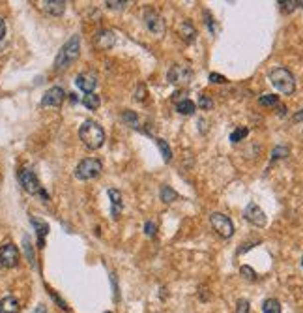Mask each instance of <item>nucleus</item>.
<instances>
[{
    "label": "nucleus",
    "instance_id": "aec40b11",
    "mask_svg": "<svg viewBox=\"0 0 303 313\" xmlns=\"http://www.w3.org/2000/svg\"><path fill=\"white\" fill-rule=\"evenodd\" d=\"M32 223L38 227V236H39V248H43V244H45V235L47 231H49V225L43 223V221H39V219L32 218Z\"/></svg>",
    "mask_w": 303,
    "mask_h": 313
},
{
    "label": "nucleus",
    "instance_id": "c9c22d12",
    "mask_svg": "<svg viewBox=\"0 0 303 313\" xmlns=\"http://www.w3.org/2000/svg\"><path fill=\"white\" fill-rule=\"evenodd\" d=\"M49 293H51V297L55 298L56 302H58V304H60V308H62V310H66V312H68V310H70V308H68V304H66V302H64L62 298H60V297H58V295H56L55 291H49Z\"/></svg>",
    "mask_w": 303,
    "mask_h": 313
},
{
    "label": "nucleus",
    "instance_id": "37998d69",
    "mask_svg": "<svg viewBox=\"0 0 303 313\" xmlns=\"http://www.w3.org/2000/svg\"><path fill=\"white\" fill-rule=\"evenodd\" d=\"M105 313H110V312H105Z\"/></svg>",
    "mask_w": 303,
    "mask_h": 313
},
{
    "label": "nucleus",
    "instance_id": "a19ab883",
    "mask_svg": "<svg viewBox=\"0 0 303 313\" xmlns=\"http://www.w3.org/2000/svg\"><path fill=\"white\" fill-rule=\"evenodd\" d=\"M298 6H300V8H303V0H298Z\"/></svg>",
    "mask_w": 303,
    "mask_h": 313
},
{
    "label": "nucleus",
    "instance_id": "6e6552de",
    "mask_svg": "<svg viewBox=\"0 0 303 313\" xmlns=\"http://www.w3.org/2000/svg\"><path fill=\"white\" fill-rule=\"evenodd\" d=\"M144 24H146V28L154 36H157V38H161L165 34V21L163 17L159 15V13H156V11H152V9H146L144 11Z\"/></svg>",
    "mask_w": 303,
    "mask_h": 313
},
{
    "label": "nucleus",
    "instance_id": "72a5a7b5",
    "mask_svg": "<svg viewBox=\"0 0 303 313\" xmlns=\"http://www.w3.org/2000/svg\"><path fill=\"white\" fill-rule=\"evenodd\" d=\"M210 81L211 83H217V85H225L228 79L225 75H219V73H210Z\"/></svg>",
    "mask_w": 303,
    "mask_h": 313
},
{
    "label": "nucleus",
    "instance_id": "58836bf2",
    "mask_svg": "<svg viewBox=\"0 0 303 313\" xmlns=\"http://www.w3.org/2000/svg\"><path fill=\"white\" fill-rule=\"evenodd\" d=\"M300 120H303V109L302 113H296L294 115V122H300Z\"/></svg>",
    "mask_w": 303,
    "mask_h": 313
},
{
    "label": "nucleus",
    "instance_id": "7ed1b4c3",
    "mask_svg": "<svg viewBox=\"0 0 303 313\" xmlns=\"http://www.w3.org/2000/svg\"><path fill=\"white\" fill-rule=\"evenodd\" d=\"M270 81H272V85L279 90L281 94H285V96L294 94V90H296L294 75H292L287 68H275V70L270 71Z\"/></svg>",
    "mask_w": 303,
    "mask_h": 313
},
{
    "label": "nucleus",
    "instance_id": "9d476101",
    "mask_svg": "<svg viewBox=\"0 0 303 313\" xmlns=\"http://www.w3.org/2000/svg\"><path fill=\"white\" fill-rule=\"evenodd\" d=\"M243 216H245V219H247L249 223H253V225H257V227H264L266 221H268L264 210L255 203L247 204V208H245V212H243Z\"/></svg>",
    "mask_w": 303,
    "mask_h": 313
},
{
    "label": "nucleus",
    "instance_id": "6ab92c4d",
    "mask_svg": "<svg viewBox=\"0 0 303 313\" xmlns=\"http://www.w3.org/2000/svg\"><path fill=\"white\" fill-rule=\"evenodd\" d=\"M262 313H281V302L277 298H268L262 304Z\"/></svg>",
    "mask_w": 303,
    "mask_h": 313
},
{
    "label": "nucleus",
    "instance_id": "bb28decb",
    "mask_svg": "<svg viewBox=\"0 0 303 313\" xmlns=\"http://www.w3.org/2000/svg\"><path fill=\"white\" fill-rule=\"evenodd\" d=\"M240 272H241V276L245 278V280H251V282H255L257 280V272L251 268V266H247V265H243L240 268Z\"/></svg>",
    "mask_w": 303,
    "mask_h": 313
},
{
    "label": "nucleus",
    "instance_id": "0eeeda50",
    "mask_svg": "<svg viewBox=\"0 0 303 313\" xmlns=\"http://www.w3.org/2000/svg\"><path fill=\"white\" fill-rule=\"evenodd\" d=\"M167 79H169V83H172L174 86H186L191 83V79H193V71L189 66H184V64H176V66H172L169 73H167Z\"/></svg>",
    "mask_w": 303,
    "mask_h": 313
},
{
    "label": "nucleus",
    "instance_id": "20e7f679",
    "mask_svg": "<svg viewBox=\"0 0 303 313\" xmlns=\"http://www.w3.org/2000/svg\"><path fill=\"white\" fill-rule=\"evenodd\" d=\"M101 171H103V165H101L100 159L86 157V159H83V161L77 165L75 176H77L79 180H92L96 176H100Z\"/></svg>",
    "mask_w": 303,
    "mask_h": 313
},
{
    "label": "nucleus",
    "instance_id": "4468645a",
    "mask_svg": "<svg viewBox=\"0 0 303 313\" xmlns=\"http://www.w3.org/2000/svg\"><path fill=\"white\" fill-rule=\"evenodd\" d=\"M41 9L49 15H62L66 11V2L64 0H45L41 2Z\"/></svg>",
    "mask_w": 303,
    "mask_h": 313
},
{
    "label": "nucleus",
    "instance_id": "f03ea898",
    "mask_svg": "<svg viewBox=\"0 0 303 313\" xmlns=\"http://www.w3.org/2000/svg\"><path fill=\"white\" fill-rule=\"evenodd\" d=\"M79 53H81V38H79V36H73V38H70V41H66L64 47L58 51V55H56L55 58V70L62 71L66 70V68H70L71 64L79 58Z\"/></svg>",
    "mask_w": 303,
    "mask_h": 313
},
{
    "label": "nucleus",
    "instance_id": "f8f14e48",
    "mask_svg": "<svg viewBox=\"0 0 303 313\" xmlns=\"http://www.w3.org/2000/svg\"><path fill=\"white\" fill-rule=\"evenodd\" d=\"M75 85L77 88H81L85 94H92L94 88L98 86V75L94 71H85V73H79L75 79Z\"/></svg>",
    "mask_w": 303,
    "mask_h": 313
},
{
    "label": "nucleus",
    "instance_id": "473e14b6",
    "mask_svg": "<svg viewBox=\"0 0 303 313\" xmlns=\"http://www.w3.org/2000/svg\"><path fill=\"white\" fill-rule=\"evenodd\" d=\"M144 98H146V86L140 83V85L137 86V92H135V100H137V102H142Z\"/></svg>",
    "mask_w": 303,
    "mask_h": 313
},
{
    "label": "nucleus",
    "instance_id": "b1692460",
    "mask_svg": "<svg viewBox=\"0 0 303 313\" xmlns=\"http://www.w3.org/2000/svg\"><path fill=\"white\" fill-rule=\"evenodd\" d=\"M260 105H264V107H277L279 105V96H273V94H264L260 96Z\"/></svg>",
    "mask_w": 303,
    "mask_h": 313
},
{
    "label": "nucleus",
    "instance_id": "412c9836",
    "mask_svg": "<svg viewBox=\"0 0 303 313\" xmlns=\"http://www.w3.org/2000/svg\"><path fill=\"white\" fill-rule=\"evenodd\" d=\"M100 103H101V100H100V96L98 94H85V98H83V105L85 107H88L90 111H96L98 107H100Z\"/></svg>",
    "mask_w": 303,
    "mask_h": 313
},
{
    "label": "nucleus",
    "instance_id": "e433bc0d",
    "mask_svg": "<svg viewBox=\"0 0 303 313\" xmlns=\"http://www.w3.org/2000/svg\"><path fill=\"white\" fill-rule=\"evenodd\" d=\"M24 248H26V251H28V259H30V263L34 265V255H32V250H30V238L28 236H24Z\"/></svg>",
    "mask_w": 303,
    "mask_h": 313
},
{
    "label": "nucleus",
    "instance_id": "4be33fe9",
    "mask_svg": "<svg viewBox=\"0 0 303 313\" xmlns=\"http://www.w3.org/2000/svg\"><path fill=\"white\" fill-rule=\"evenodd\" d=\"M176 199H178V193L172 188H169V186H163V188H161V201H163V203L171 204L174 203Z\"/></svg>",
    "mask_w": 303,
    "mask_h": 313
},
{
    "label": "nucleus",
    "instance_id": "a211bd4d",
    "mask_svg": "<svg viewBox=\"0 0 303 313\" xmlns=\"http://www.w3.org/2000/svg\"><path fill=\"white\" fill-rule=\"evenodd\" d=\"M176 111H178L180 115H193L195 113V103L191 102V100H187V98L178 100V102H176Z\"/></svg>",
    "mask_w": 303,
    "mask_h": 313
},
{
    "label": "nucleus",
    "instance_id": "39448f33",
    "mask_svg": "<svg viewBox=\"0 0 303 313\" xmlns=\"http://www.w3.org/2000/svg\"><path fill=\"white\" fill-rule=\"evenodd\" d=\"M19 180H21V186H23L24 191H28L32 195H41L45 201L49 199L47 193L43 191V188H41V184H39L38 176L30 169H23V171L19 172Z\"/></svg>",
    "mask_w": 303,
    "mask_h": 313
},
{
    "label": "nucleus",
    "instance_id": "a878e982",
    "mask_svg": "<svg viewBox=\"0 0 303 313\" xmlns=\"http://www.w3.org/2000/svg\"><path fill=\"white\" fill-rule=\"evenodd\" d=\"M249 130L247 128H238V130H234L232 133H230V141L232 143H240L243 137H247Z\"/></svg>",
    "mask_w": 303,
    "mask_h": 313
},
{
    "label": "nucleus",
    "instance_id": "4c0bfd02",
    "mask_svg": "<svg viewBox=\"0 0 303 313\" xmlns=\"http://www.w3.org/2000/svg\"><path fill=\"white\" fill-rule=\"evenodd\" d=\"M4 36H6V23L0 19V41L4 39Z\"/></svg>",
    "mask_w": 303,
    "mask_h": 313
},
{
    "label": "nucleus",
    "instance_id": "c756f323",
    "mask_svg": "<svg viewBox=\"0 0 303 313\" xmlns=\"http://www.w3.org/2000/svg\"><path fill=\"white\" fill-rule=\"evenodd\" d=\"M236 313H251V308H249V302L245 298H240L238 304H236Z\"/></svg>",
    "mask_w": 303,
    "mask_h": 313
},
{
    "label": "nucleus",
    "instance_id": "f704fd0d",
    "mask_svg": "<svg viewBox=\"0 0 303 313\" xmlns=\"http://www.w3.org/2000/svg\"><path fill=\"white\" fill-rule=\"evenodd\" d=\"M144 231H146L148 236H156V231H157L156 223H154V221H146V225H144Z\"/></svg>",
    "mask_w": 303,
    "mask_h": 313
},
{
    "label": "nucleus",
    "instance_id": "cd10ccee",
    "mask_svg": "<svg viewBox=\"0 0 303 313\" xmlns=\"http://www.w3.org/2000/svg\"><path fill=\"white\" fill-rule=\"evenodd\" d=\"M122 118H124V122H131L133 128H137L139 126V118H137V115L133 113V111H124V115H122Z\"/></svg>",
    "mask_w": 303,
    "mask_h": 313
},
{
    "label": "nucleus",
    "instance_id": "2eb2a0df",
    "mask_svg": "<svg viewBox=\"0 0 303 313\" xmlns=\"http://www.w3.org/2000/svg\"><path fill=\"white\" fill-rule=\"evenodd\" d=\"M178 34L180 38L184 39L186 43H193L195 38H197V30H195V26L189 21H184V23L178 26Z\"/></svg>",
    "mask_w": 303,
    "mask_h": 313
},
{
    "label": "nucleus",
    "instance_id": "393cba45",
    "mask_svg": "<svg viewBox=\"0 0 303 313\" xmlns=\"http://www.w3.org/2000/svg\"><path fill=\"white\" fill-rule=\"evenodd\" d=\"M288 154H290L288 147L279 145V147H275V149L272 150V161H275V159H283V157H287Z\"/></svg>",
    "mask_w": 303,
    "mask_h": 313
},
{
    "label": "nucleus",
    "instance_id": "9b49d317",
    "mask_svg": "<svg viewBox=\"0 0 303 313\" xmlns=\"http://www.w3.org/2000/svg\"><path fill=\"white\" fill-rule=\"evenodd\" d=\"M64 98H66V92H64L60 86H53V88H49L43 98H41V105L43 107H60L64 102Z\"/></svg>",
    "mask_w": 303,
    "mask_h": 313
},
{
    "label": "nucleus",
    "instance_id": "f257e3e1",
    "mask_svg": "<svg viewBox=\"0 0 303 313\" xmlns=\"http://www.w3.org/2000/svg\"><path fill=\"white\" fill-rule=\"evenodd\" d=\"M79 137H81V141L85 143L86 149L98 150L105 143V130L98 122H94V120H85L81 124V128H79Z\"/></svg>",
    "mask_w": 303,
    "mask_h": 313
},
{
    "label": "nucleus",
    "instance_id": "dca6fc26",
    "mask_svg": "<svg viewBox=\"0 0 303 313\" xmlns=\"http://www.w3.org/2000/svg\"><path fill=\"white\" fill-rule=\"evenodd\" d=\"M21 306L15 297H4L0 300V313H19Z\"/></svg>",
    "mask_w": 303,
    "mask_h": 313
},
{
    "label": "nucleus",
    "instance_id": "423d86ee",
    "mask_svg": "<svg viewBox=\"0 0 303 313\" xmlns=\"http://www.w3.org/2000/svg\"><path fill=\"white\" fill-rule=\"evenodd\" d=\"M210 223L213 231L217 233L219 236H223V238H230L234 235V223L232 219L225 216V214H221V212H213L210 216Z\"/></svg>",
    "mask_w": 303,
    "mask_h": 313
},
{
    "label": "nucleus",
    "instance_id": "f3484780",
    "mask_svg": "<svg viewBox=\"0 0 303 313\" xmlns=\"http://www.w3.org/2000/svg\"><path fill=\"white\" fill-rule=\"evenodd\" d=\"M110 203H112V218H120V212H122V193L118 189H109Z\"/></svg>",
    "mask_w": 303,
    "mask_h": 313
},
{
    "label": "nucleus",
    "instance_id": "2f4dec72",
    "mask_svg": "<svg viewBox=\"0 0 303 313\" xmlns=\"http://www.w3.org/2000/svg\"><path fill=\"white\" fill-rule=\"evenodd\" d=\"M199 107H201V109H211V107H213V102H211V98H208V96H201V98H199Z\"/></svg>",
    "mask_w": 303,
    "mask_h": 313
},
{
    "label": "nucleus",
    "instance_id": "79ce46f5",
    "mask_svg": "<svg viewBox=\"0 0 303 313\" xmlns=\"http://www.w3.org/2000/svg\"><path fill=\"white\" fill-rule=\"evenodd\" d=\"M302 266H303V257H302Z\"/></svg>",
    "mask_w": 303,
    "mask_h": 313
},
{
    "label": "nucleus",
    "instance_id": "ddd939ff",
    "mask_svg": "<svg viewBox=\"0 0 303 313\" xmlns=\"http://www.w3.org/2000/svg\"><path fill=\"white\" fill-rule=\"evenodd\" d=\"M116 38H114V32L110 30H100L94 36V47L100 49V51H109L114 47Z\"/></svg>",
    "mask_w": 303,
    "mask_h": 313
},
{
    "label": "nucleus",
    "instance_id": "c85d7f7f",
    "mask_svg": "<svg viewBox=\"0 0 303 313\" xmlns=\"http://www.w3.org/2000/svg\"><path fill=\"white\" fill-rule=\"evenodd\" d=\"M105 4H107L110 9H124L125 6H129V2H127V0H116V2H114V0H107Z\"/></svg>",
    "mask_w": 303,
    "mask_h": 313
},
{
    "label": "nucleus",
    "instance_id": "5701e85b",
    "mask_svg": "<svg viewBox=\"0 0 303 313\" xmlns=\"http://www.w3.org/2000/svg\"><path fill=\"white\" fill-rule=\"evenodd\" d=\"M157 147H159V150H161V156H163L165 163H169L172 159V150L171 147H169V143L165 141V139H157Z\"/></svg>",
    "mask_w": 303,
    "mask_h": 313
},
{
    "label": "nucleus",
    "instance_id": "ea45409f",
    "mask_svg": "<svg viewBox=\"0 0 303 313\" xmlns=\"http://www.w3.org/2000/svg\"><path fill=\"white\" fill-rule=\"evenodd\" d=\"M36 313H45V310H43V308H38V310H36Z\"/></svg>",
    "mask_w": 303,
    "mask_h": 313
},
{
    "label": "nucleus",
    "instance_id": "1a4fd4ad",
    "mask_svg": "<svg viewBox=\"0 0 303 313\" xmlns=\"http://www.w3.org/2000/svg\"><path fill=\"white\" fill-rule=\"evenodd\" d=\"M19 265V250H17L15 244H4L0 248V266H6V268H13Z\"/></svg>",
    "mask_w": 303,
    "mask_h": 313
},
{
    "label": "nucleus",
    "instance_id": "7c9ffc66",
    "mask_svg": "<svg viewBox=\"0 0 303 313\" xmlns=\"http://www.w3.org/2000/svg\"><path fill=\"white\" fill-rule=\"evenodd\" d=\"M279 6L283 11H294L296 6H298V0H285V2H279Z\"/></svg>",
    "mask_w": 303,
    "mask_h": 313
}]
</instances>
